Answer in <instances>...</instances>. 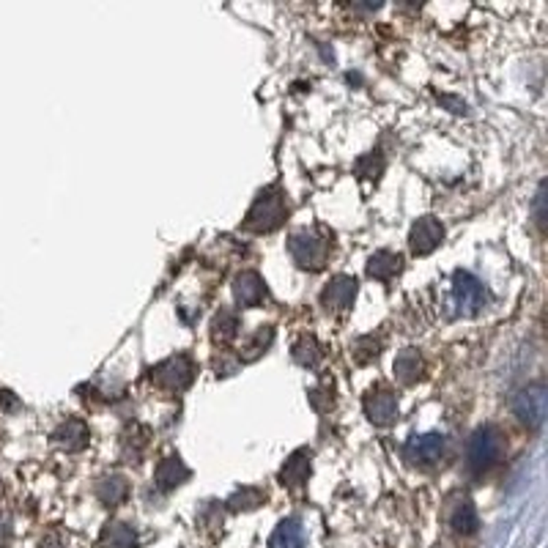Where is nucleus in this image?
I'll return each mask as SVG.
<instances>
[{
    "label": "nucleus",
    "instance_id": "obj_1",
    "mask_svg": "<svg viewBox=\"0 0 548 548\" xmlns=\"http://www.w3.org/2000/svg\"><path fill=\"white\" fill-rule=\"evenodd\" d=\"M288 214V206L283 200V195L278 189H266L258 195V200L253 203V209L247 214V222L245 228L247 230H255V233H269L274 228H280V222L286 220Z\"/></svg>",
    "mask_w": 548,
    "mask_h": 548
},
{
    "label": "nucleus",
    "instance_id": "obj_2",
    "mask_svg": "<svg viewBox=\"0 0 548 548\" xmlns=\"http://www.w3.org/2000/svg\"><path fill=\"white\" fill-rule=\"evenodd\" d=\"M502 453V436L496 428L486 425V428H480L474 431V436L469 439V447H466V466L471 474H483L488 471L496 458Z\"/></svg>",
    "mask_w": 548,
    "mask_h": 548
},
{
    "label": "nucleus",
    "instance_id": "obj_3",
    "mask_svg": "<svg viewBox=\"0 0 548 548\" xmlns=\"http://www.w3.org/2000/svg\"><path fill=\"white\" fill-rule=\"evenodd\" d=\"M486 304V288L469 271H455L453 291H450V307L455 310L450 316H474L480 307Z\"/></svg>",
    "mask_w": 548,
    "mask_h": 548
},
{
    "label": "nucleus",
    "instance_id": "obj_4",
    "mask_svg": "<svg viewBox=\"0 0 548 548\" xmlns=\"http://www.w3.org/2000/svg\"><path fill=\"white\" fill-rule=\"evenodd\" d=\"M192 375H195V365L187 354L170 357L151 370V379L167 390H187L192 384Z\"/></svg>",
    "mask_w": 548,
    "mask_h": 548
},
{
    "label": "nucleus",
    "instance_id": "obj_5",
    "mask_svg": "<svg viewBox=\"0 0 548 548\" xmlns=\"http://www.w3.org/2000/svg\"><path fill=\"white\" fill-rule=\"evenodd\" d=\"M288 247H291L294 261H296L302 269H321L324 261H326V255H329V242H324V238H318V236H313V233H307V230L291 236V245H288Z\"/></svg>",
    "mask_w": 548,
    "mask_h": 548
},
{
    "label": "nucleus",
    "instance_id": "obj_6",
    "mask_svg": "<svg viewBox=\"0 0 548 548\" xmlns=\"http://www.w3.org/2000/svg\"><path fill=\"white\" fill-rule=\"evenodd\" d=\"M512 411H516L521 423H527L529 428H540L545 420V387L529 384L527 390H521L516 400H512Z\"/></svg>",
    "mask_w": 548,
    "mask_h": 548
},
{
    "label": "nucleus",
    "instance_id": "obj_7",
    "mask_svg": "<svg viewBox=\"0 0 548 548\" xmlns=\"http://www.w3.org/2000/svg\"><path fill=\"white\" fill-rule=\"evenodd\" d=\"M441 238H444L441 222L433 220V217H423V220L415 222V228H411L408 245H411V253H415V255H428V253H433L441 245Z\"/></svg>",
    "mask_w": 548,
    "mask_h": 548
},
{
    "label": "nucleus",
    "instance_id": "obj_8",
    "mask_svg": "<svg viewBox=\"0 0 548 548\" xmlns=\"http://www.w3.org/2000/svg\"><path fill=\"white\" fill-rule=\"evenodd\" d=\"M357 296V280L354 278H346V274H337V278L324 288L321 294V304L332 313H342L346 307H351Z\"/></svg>",
    "mask_w": 548,
    "mask_h": 548
},
{
    "label": "nucleus",
    "instance_id": "obj_9",
    "mask_svg": "<svg viewBox=\"0 0 548 548\" xmlns=\"http://www.w3.org/2000/svg\"><path fill=\"white\" fill-rule=\"evenodd\" d=\"M444 453V436L439 433H425V436H411L406 444V458L411 463H436Z\"/></svg>",
    "mask_w": 548,
    "mask_h": 548
},
{
    "label": "nucleus",
    "instance_id": "obj_10",
    "mask_svg": "<svg viewBox=\"0 0 548 548\" xmlns=\"http://www.w3.org/2000/svg\"><path fill=\"white\" fill-rule=\"evenodd\" d=\"M365 411H367L370 423H375V425H390V423L398 417V398H395L390 390H375V392L367 395Z\"/></svg>",
    "mask_w": 548,
    "mask_h": 548
},
{
    "label": "nucleus",
    "instance_id": "obj_11",
    "mask_svg": "<svg viewBox=\"0 0 548 548\" xmlns=\"http://www.w3.org/2000/svg\"><path fill=\"white\" fill-rule=\"evenodd\" d=\"M233 296L238 302V307H255L263 302L266 296V286L261 280L258 271H242L238 278L233 280Z\"/></svg>",
    "mask_w": 548,
    "mask_h": 548
},
{
    "label": "nucleus",
    "instance_id": "obj_12",
    "mask_svg": "<svg viewBox=\"0 0 548 548\" xmlns=\"http://www.w3.org/2000/svg\"><path fill=\"white\" fill-rule=\"evenodd\" d=\"M189 477V469L184 466V461L179 455H167L165 461H159L157 474H154V483L159 491H173L176 486H181L184 480Z\"/></svg>",
    "mask_w": 548,
    "mask_h": 548
},
{
    "label": "nucleus",
    "instance_id": "obj_13",
    "mask_svg": "<svg viewBox=\"0 0 548 548\" xmlns=\"http://www.w3.org/2000/svg\"><path fill=\"white\" fill-rule=\"evenodd\" d=\"M307 477H310V453L299 450L280 469V480H283V486H288V488H302L307 483Z\"/></svg>",
    "mask_w": 548,
    "mask_h": 548
},
{
    "label": "nucleus",
    "instance_id": "obj_14",
    "mask_svg": "<svg viewBox=\"0 0 548 548\" xmlns=\"http://www.w3.org/2000/svg\"><path fill=\"white\" fill-rule=\"evenodd\" d=\"M55 444L60 450H66V453H77V450H83L85 444H88V428H85V423H80V420H68V423H63L58 431H55Z\"/></svg>",
    "mask_w": 548,
    "mask_h": 548
},
{
    "label": "nucleus",
    "instance_id": "obj_15",
    "mask_svg": "<svg viewBox=\"0 0 548 548\" xmlns=\"http://www.w3.org/2000/svg\"><path fill=\"white\" fill-rule=\"evenodd\" d=\"M99 545L101 548H134L137 545V537H134V529L124 521H110L105 529L99 535Z\"/></svg>",
    "mask_w": 548,
    "mask_h": 548
},
{
    "label": "nucleus",
    "instance_id": "obj_16",
    "mask_svg": "<svg viewBox=\"0 0 548 548\" xmlns=\"http://www.w3.org/2000/svg\"><path fill=\"white\" fill-rule=\"evenodd\" d=\"M400 255L398 253H390V250H379L370 261H367V274L375 280H392L395 274L400 271Z\"/></svg>",
    "mask_w": 548,
    "mask_h": 548
},
{
    "label": "nucleus",
    "instance_id": "obj_17",
    "mask_svg": "<svg viewBox=\"0 0 548 548\" xmlns=\"http://www.w3.org/2000/svg\"><path fill=\"white\" fill-rule=\"evenodd\" d=\"M96 496L101 504H108V507H118L126 496H129V486H126V480L113 474V477H105V480H99V486H96Z\"/></svg>",
    "mask_w": 548,
    "mask_h": 548
},
{
    "label": "nucleus",
    "instance_id": "obj_18",
    "mask_svg": "<svg viewBox=\"0 0 548 548\" xmlns=\"http://www.w3.org/2000/svg\"><path fill=\"white\" fill-rule=\"evenodd\" d=\"M269 548H304V532H302L299 521L296 519L283 521L278 529H274Z\"/></svg>",
    "mask_w": 548,
    "mask_h": 548
},
{
    "label": "nucleus",
    "instance_id": "obj_19",
    "mask_svg": "<svg viewBox=\"0 0 548 548\" xmlns=\"http://www.w3.org/2000/svg\"><path fill=\"white\" fill-rule=\"evenodd\" d=\"M420 370H423V359L415 349H406L395 359V375H398V382H403V384H415L420 379Z\"/></svg>",
    "mask_w": 548,
    "mask_h": 548
},
{
    "label": "nucleus",
    "instance_id": "obj_20",
    "mask_svg": "<svg viewBox=\"0 0 548 548\" xmlns=\"http://www.w3.org/2000/svg\"><path fill=\"white\" fill-rule=\"evenodd\" d=\"M294 357L299 365H307V367H316L318 359H321V349H318V342L313 337H302L296 342V349H294Z\"/></svg>",
    "mask_w": 548,
    "mask_h": 548
},
{
    "label": "nucleus",
    "instance_id": "obj_21",
    "mask_svg": "<svg viewBox=\"0 0 548 548\" xmlns=\"http://www.w3.org/2000/svg\"><path fill=\"white\" fill-rule=\"evenodd\" d=\"M236 332H238V316L233 310H220V316L214 318V337L233 340Z\"/></svg>",
    "mask_w": 548,
    "mask_h": 548
},
{
    "label": "nucleus",
    "instance_id": "obj_22",
    "mask_svg": "<svg viewBox=\"0 0 548 548\" xmlns=\"http://www.w3.org/2000/svg\"><path fill=\"white\" fill-rule=\"evenodd\" d=\"M455 529L461 535H471L477 529V510H474L471 502H463L458 507V512H455Z\"/></svg>",
    "mask_w": 548,
    "mask_h": 548
},
{
    "label": "nucleus",
    "instance_id": "obj_23",
    "mask_svg": "<svg viewBox=\"0 0 548 548\" xmlns=\"http://www.w3.org/2000/svg\"><path fill=\"white\" fill-rule=\"evenodd\" d=\"M271 337H274L271 329H258L255 337L245 346V359H255V357H261V354L271 346Z\"/></svg>",
    "mask_w": 548,
    "mask_h": 548
},
{
    "label": "nucleus",
    "instance_id": "obj_24",
    "mask_svg": "<svg viewBox=\"0 0 548 548\" xmlns=\"http://www.w3.org/2000/svg\"><path fill=\"white\" fill-rule=\"evenodd\" d=\"M261 499H263L261 491H255V488H245V491H238L236 496L228 499V507H230V510H250V507L261 504Z\"/></svg>",
    "mask_w": 548,
    "mask_h": 548
},
{
    "label": "nucleus",
    "instance_id": "obj_25",
    "mask_svg": "<svg viewBox=\"0 0 548 548\" xmlns=\"http://www.w3.org/2000/svg\"><path fill=\"white\" fill-rule=\"evenodd\" d=\"M384 170V159H379L373 165V157H365V159H359L357 162V173L362 176V179H375Z\"/></svg>",
    "mask_w": 548,
    "mask_h": 548
},
{
    "label": "nucleus",
    "instance_id": "obj_26",
    "mask_svg": "<svg viewBox=\"0 0 548 548\" xmlns=\"http://www.w3.org/2000/svg\"><path fill=\"white\" fill-rule=\"evenodd\" d=\"M9 535H12V521L9 516H0V545L9 540Z\"/></svg>",
    "mask_w": 548,
    "mask_h": 548
}]
</instances>
